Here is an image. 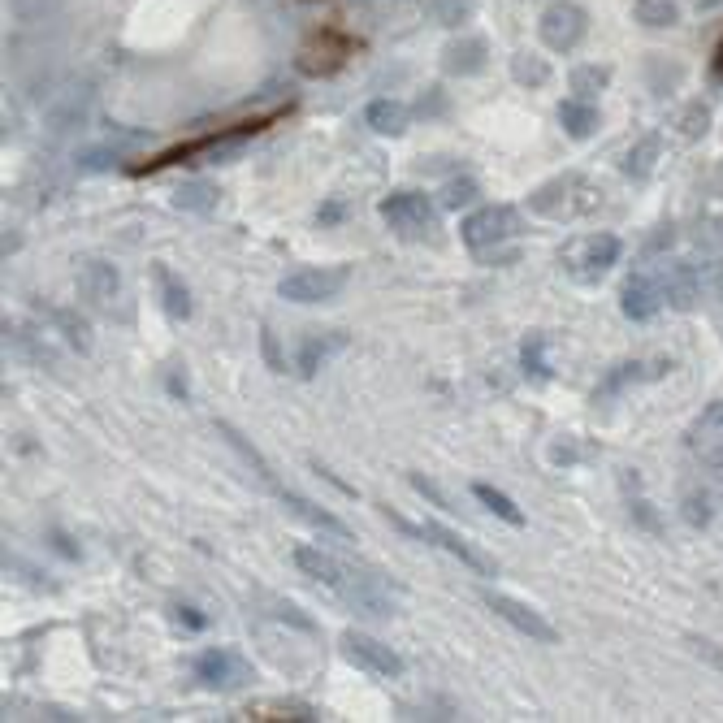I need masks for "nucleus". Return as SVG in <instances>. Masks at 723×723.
Here are the masks:
<instances>
[{"instance_id":"obj_1","label":"nucleus","mask_w":723,"mask_h":723,"mask_svg":"<svg viewBox=\"0 0 723 723\" xmlns=\"http://www.w3.org/2000/svg\"><path fill=\"white\" fill-rule=\"evenodd\" d=\"M295 568L308 572L312 581H321L325 589H334L347 607H356L364 615H394L399 611V589L390 581H381L377 572L351 568V563H343L321 546H295Z\"/></svg>"},{"instance_id":"obj_2","label":"nucleus","mask_w":723,"mask_h":723,"mask_svg":"<svg viewBox=\"0 0 723 723\" xmlns=\"http://www.w3.org/2000/svg\"><path fill=\"white\" fill-rule=\"evenodd\" d=\"M351 282V273L343 265H304L295 273H286L278 282V295L291 299V304H325V299H338L343 286Z\"/></svg>"},{"instance_id":"obj_3","label":"nucleus","mask_w":723,"mask_h":723,"mask_svg":"<svg viewBox=\"0 0 723 723\" xmlns=\"http://www.w3.org/2000/svg\"><path fill=\"white\" fill-rule=\"evenodd\" d=\"M459 234H464V243L472 247V252L485 256V252H494L498 243L516 239V234H520V217H516V208H507V204H485V208H477V213L464 217Z\"/></svg>"},{"instance_id":"obj_4","label":"nucleus","mask_w":723,"mask_h":723,"mask_svg":"<svg viewBox=\"0 0 723 723\" xmlns=\"http://www.w3.org/2000/svg\"><path fill=\"white\" fill-rule=\"evenodd\" d=\"M381 217H386V226L394 234H403V239H425L433 230V221H438L429 195H420V191H390L386 200H381Z\"/></svg>"},{"instance_id":"obj_5","label":"nucleus","mask_w":723,"mask_h":723,"mask_svg":"<svg viewBox=\"0 0 723 723\" xmlns=\"http://www.w3.org/2000/svg\"><path fill=\"white\" fill-rule=\"evenodd\" d=\"M537 31H542V44H546V48L572 52V48L585 39V31H589V13L576 5V0H555V5L542 13Z\"/></svg>"},{"instance_id":"obj_6","label":"nucleus","mask_w":723,"mask_h":723,"mask_svg":"<svg viewBox=\"0 0 723 723\" xmlns=\"http://www.w3.org/2000/svg\"><path fill=\"white\" fill-rule=\"evenodd\" d=\"M485 607H490V611H494L503 624H511V628H516L520 637H529V641H542V646H555V641H559L555 624H550L542 611H533L529 602H520V598H507V594H494V589H490V594H485Z\"/></svg>"},{"instance_id":"obj_7","label":"nucleus","mask_w":723,"mask_h":723,"mask_svg":"<svg viewBox=\"0 0 723 723\" xmlns=\"http://www.w3.org/2000/svg\"><path fill=\"white\" fill-rule=\"evenodd\" d=\"M343 654L364 672H373L381 680H399L407 672V663L399 659V650H390L386 641L368 637V633H343Z\"/></svg>"},{"instance_id":"obj_8","label":"nucleus","mask_w":723,"mask_h":723,"mask_svg":"<svg viewBox=\"0 0 723 723\" xmlns=\"http://www.w3.org/2000/svg\"><path fill=\"white\" fill-rule=\"evenodd\" d=\"M195 680H200V685H208V689L226 693V689H243L247 680H252V667H247L234 650L213 646V650H204L200 659H195Z\"/></svg>"},{"instance_id":"obj_9","label":"nucleus","mask_w":723,"mask_h":723,"mask_svg":"<svg viewBox=\"0 0 723 723\" xmlns=\"http://www.w3.org/2000/svg\"><path fill=\"white\" fill-rule=\"evenodd\" d=\"M572 273L576 278H585V282H594L602 278L615 260H620V239L615 234H589V239H581L572 247Z\"/></svg>"},{"instance_id":"obj_10","label":"nucleus","mask_w":723,"mask_h":723,"mask_svg":"<svg viewBox=\"0 0 723 723\" xmlns=\"http://www.w3.org/2000/svg\"><path fill=\"white\" fill-rule=\"evenodd\" d=\"M420 537H425V542H433V546H442L446 555H455L459 563H464V568H472L477 576H498L494 559H490V555H481L477 546H472V542H464V537H459L455 529H446V524H438V520H425V524H420Z\"/></svg>"},{"instance_id":"obj_11","label":"nucleus","mask_w":723,"mask_h":723,"mask_svg":"<svg viewBox=\"0 0 723 723\" xmlns=\"http://www.w3.org/2000/svg\"><path fill=\"white\" fill-rule=\"evenodd\" d=\"M347 57H351V39L338 35V31H321L304 52H299V70L312 74V78H317V74H334Z\"/></svg>"},{"instance_id":"obj_12","label":"nucleus","mask_w":723,"mask_h":723,"mask_svg":"<svg viewBox=\"0 0 723 723\" xmlns=\"http://www.w3.org/2000/svg\"><path fill=\"white\" fill-rule=\"evenodd\" d=\"M663 299H667L663 286L654 282V278H646V273H637V278H628V282H624V299H620V308H624V317H628V321H650V317H659Z\"/></svg>"},{"instance_id":"obj_13","label":"nucleus","mask_w":723,"mask_h":723,"mask_svg":"<svg viewBox=\"0 0 723 723\" xmlns=\"http://www.w3.org/2000/svg\"><path fill=\"white\" fill-rule=\"evenodd\" d=\"M343 347H347V334H338V330H330V334H308L304 347H299V360H295L299 377H317V368L330 364Z\"/></svg>"},{"instance_id":"obj_14","label":"nucleus","mask_w":723,"mask_h":723,"mask_svg":"<svg viewBox=\"0 0 723 723\" xmlns=\"http://www.w3.org/2000/svg\"><path fill=\"white\" fill-rule=\"evenodd\" d=\"M278 498H282V503L291 507V511H295V516L304 520V524H312V529H317V533H330V537H343V542H351V529H347V524L338 520V516H330V511H325V507L308 503V498H299V494H291V490H282Z\"/></svg>"},{"instance_id":"obj_15","label":"nucleus","mask_w":723,"mask_h":723,"mask_svg":"<svg viewBox=\"0 0 723 723\" xmlns=\"http://www.w3.org/2000/svg\"><path fill=\"white\" fill-rule=\"evenodd\" d=\"M663 368H672V364H641V360H628V364H615L607 377H602V386L594 390V399H611V394H620L628 386H637V381H646V377H659Z\"/></svg>"},{"instance_id":"obj_16","label":"nucleus","mask_w":723,"mask_h":723,"mask_svg":"<svg viewBox=\"0 0 723 723\" xmlns=\"http://www.w3.org/2000/svg\"><path fill=\"white\" fill-rule=\"evenodd\" d=\"M117 269L113 265H104V260H91V265H83V273H78V291H83L91 304H113V295H117Z\"/></svg>"},{"instance_id":"obj_17","label":"nucleus","mask_w":723,"mask_h":723,"mask_svg":"<svg viewBox=\"0 0 723 723\" xmlns=\"http://www.w3.org/2000/svg\"><path fill=\"white\" fill-rule=\"evenodd\" d=\"M152 273H156V286H161L165 312H169L174 321H187V317H191V291H187V282H182L169 265H156Z\"/></svg>"},{"instance_id":"obj_18","label":"nucleus","mask_w":723,"mask_h":723,"mask_svg":"<svg viewBox=\"0 0 723 723\" xmlns=\"http://www.w3.org/2000/svg\"><path fill=\"white\" fill-rule=\"evenodd\" d=\"M559 122H563V130H568L572 139H589V135L598 130V109H594L589 100L572 96V100L559 104Z\"/></svg>"},{"instance_id":"obj_19","label":"nucleus","mask_w":723,"mask_h":723,"mask_svg":"<svg viewBox=\"0 0 723 723\" xmlns=\"http://www.w3.org/2000/svg\"><path fill=\"white\" fill-rule=\"evenodd\" d=\"M407 117H412V113H407L399 100H373V104L364 109V122L373 126L377 135H390V139L407 130Z\"/></svg>"},{"instance_id":"obj_20","label":"nucleus","mask_w":723,"mask_h":723,"mask_svg":"<svg viewBox=\"0 0 723 723\" xmlns=\"http://www.w3.org/2000/svg\"><path fill=\"white\" fill-rule=\"evenodd\" d=\"M217 433H221V438H226V442L234 446V451H239V455L247 459V464H252V468H256V477H260V481H265V485H269V490H273V494H282V490H286V485H278V477H273V468L265 464V459H260V451H256V446H247V438H243V433H239V429H234V425H226V420H217Z\"/></svg>"},{"instance_id":"obj_21","label":"nucleus","mask_w":723,"mask_h":723,"mask_svg":"<svg viewBox=\"0 0 723 723\" xmlns=\"http://www.w3.org/2000/svg\"><path fill=\"white\" fill-rule=\"evenodd\" d=\"M446 74H477L485 70V39H459V44L446 48Z\"/></svg>"},{"instance_id":"obj_22","label":"nucleus","mask_w":723,"mask_h":723,"mask_svg":"<svg viewBox=\"0 0 723 723\" xmlns=\"http://www.w3.org/2000/svg\"><path fill=\"white\" fill-rule=\"evenodd\" d=\"M472 494H477V503H481V507H490L498 520H507L511 529H524V511H520L516 503H511V498H507L503 490H494V485L477 481V485H472Z\"/></svg>"},{"instance_id":"obj_23","label":"nucleus","mask_w":723,"mask_h":723,"mask_svg":"<svg viewBox=\"0 0 723 723\" xmlns=\"http://www.w3.org/2000/svg\"><path fill=\"white\" fill-rule=\"evenodd\" d=\"M243 719H304V723H312V719H321L312 706H304V702H252L243 711Z\"/></svg>"},{"instance_id":"obj_24","label":"nucleus","mask_w":723,"mask_h":723,"mask_svg":"<svg viewBox=\"0 0 723 723\" xmlns=\"http://www.w3.org/2000/svg\"><path fill=\"white\" fill-rule=\"evenodd\" d=\"M546 347H550V338L537 330L524 338V347H520V364H524V373H529L533 381H550V360H546Z\"/></svg>"},{"instance_id":"obj_25","label":"nucleus","mask_w":723,"mask_h":723,"mask_svg":"<svg viewBox=\"0 0 723 723\" xmlns=\"http://www.w3.org/2000/svg\"><path fill=\"white\" fill-rule=\"evenodd\" d=\"M633 18L641 26H676L680 5L676 0H633Z\"/></svg>"},{"instance_id":"obj_26","label":"nucleus","mask_w":723,"mask_h":723,"mask_svg":"<svg viewBox=\"0 0 723 723\" xmlns=\"http://www.w3.org/2000/svg\"><path fill=\"white\" fill-rule=\"evenodd\" d=\"M568 83H572V91H576V96H581V100H589V96H594V91H602V87L611 83V70H607V65H581V70H572V78H568Z\"/></svg>"},{"instance_id":"obj_27","label":"nucleus","mask_w":723,"mask_h":723,"mask_svg":"<svg viewBox=\"0 0 723 723\" xmlns=\"http://www.w3.org/2000/svg\"><path fill=\"white\" fill-rule=\"evenodd\" d=\"M511 74H516V83H529V87H542L550 78V65L542 57H533V52H516L511 57Z\"/></svg>"},{"instance_id":"obj_28","label":"nucleus","mask_w":723,"mask_h":723,"mask_svg":"<svg viewBox=\"0 0 723 723\" xmlns=\"http://www.w3.org/2000/svg\"><path fill=\"white\" fill-rule=\"evenodd\" d=\"M178 208H187V213H208V208L217 204V191L208 187V182H187L178 195H174Z\"/></svg>"},{"instance_id":"obj_29","label":"nucleus","mask_w":723,"mask_h":723,"mask_svg":"<svg viewBox=\"0 0 723 723\" xmlns=\"http://www.w3.org/2000/svg\"><path fill=\"white\" fill-rule=\"evenodd\" d=\"M654 156H659V143H654V139L637 143V148L628 152V161H624V174H628V178H646L650 169H654Z\"/></svg>"},{"instance_id":"obj_30","label":"nucleus","mask_w":723,"mask_h":723,"mask_svg":"<svg viewBox=\"0 0 723 723\" xmlns=\"http://www.w3.org/2000/svg\"><path fill=\"white\" fill-rule=\"evenodd\" d=\"M407 481H412V490H416L420 498H429V503L438 507V511H455V507H451V498L442 494V485H438V481H429L425 472H412V477H407Z\"/></svg>"},{"instance_id":"obj_31","label":"nucleus","mask_w":723,"mask_h":723,"mask_svg":"<svg viewBox=\"0 0 723 723\" xmlns=\"http://www.w3.org/2000/svg\"><path fill=\"white\" fill-rule=\"evenodd\" d=\"M481 195V187L472 178H459V182H451V187H446V195H442V204L446 208H468L472 200H477Z\"/></svg>"},{"instance_id":"obj_32","label":"nucleus","mask_w":723,"mask_h":723,"mask_svg":"<svg viewBox=\"0 0 723 723\" xmlns=\"http://www.w3.org/2000/svg\"><path fill=\"white\" fill-rule=\"evenodd\" d=\"M685 520L693 524V529H706V524H711V503L698 498V494H689L685 498Z\"/></svg>"},{"instance_id":"obj_33","label":"nucleus","mask_w":723,"mask_h":723,"mask_svg":"<svg viewBox=\"0 0 723 723\" xmlns=\"http://www.w3.org/2000/svg\"><path fill=\"white\" fill-rule=\"evenodd\" d=\"M689 646H693V654H698L702 663H711V667H719V672H723V650L715 646V641H702V637H693Z\"/></svg>"},{"instance_id":"obj_34","label":"nucleus","mask_w":723,"mask_h":723,"mask_svg":"<svg viewBox=\"0 0 723 723\" xmlns=\"http://www.w3.org/2000/svg\"><path fill=\"white\" fill-rule=\"evenodd\" d=\"M260 343H265V360H269V368H273V373H286V360L278 356V338H273V330H265V334H260Z\"/></svg>"},{"instance_id":"obj_35","label":"nucleus","mask_w":723,"mask_h":723,"mask_svg":"<svg viewBox=\"0 0 723 723\" xmlns=\"http://www.w3.org/2000/svg\"><path fill=\"white\" fill-rule=\"evenodd\" d=\"M698 429H723V399H715L711 407H706L702 420H698Z\"/></svg>"},{"instance_id":"obj_36","label":"nucleus","mask_w":723,"mask_h":723,"mask_svg":"<svg viewBox=\"0 0 723 723\" xmlns=\"http://www.w3.org/2000/svg\"><path fill=\"white\" fill-rule=\"evenodd\" d=\"M178 624H187V628H191V633H200V628H204L208 620H204V615H200V611H195V607H178Z\"/></svg>"},{"instance_id":"obj_37","label":"nucleus","mask_w":723,"mask_h":723,"mask_svg":"<svg viewBox=\"0 0 723 723\" xmlns=\"http://www.w3.org/2000/svg\"><path fill=\"white\" fill-rule=\"evenodd\" d=\"M702 459H706L711 468H723V442H715V446L706 442V446H702Z\"/></svg>"},{"instance_id":"obj_38","label":"nucleus","mask_w":723,"mask_h":723,"mask_svg":"<svg viewBox=\"0 0 723 723\" xmlns=\"http://www.w3.org/2000/svg\"><path fill=\"white\" fill-rule=\"evenodd\" d=\"M317 217H321V226H330V221H338V217H343V200H330Z\"/></svg>"},{"instance_id":"obj_39","label":"nucleus","mask_w":723,"mask_h":723,"mask_svg":"<svg viewBox=\"0 0 723 723\" xmlns=\"http://www.w3.org/2000/svg\"><path fill=\"white\" fill-rule=\"evenodd\" d=\"M715 70H719V74H723V48H719V61H715Z\"/></svg>"}]
</instances>
